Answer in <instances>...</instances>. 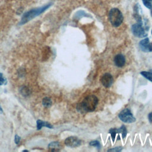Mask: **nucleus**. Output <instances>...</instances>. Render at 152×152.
I'll list each match as a JSON object with an SVG mask.
<instances>
[{
	"label": "nucleus",
	"instance_id": "7",
	"mask_svg": "<svg viewBox=\"0 0 152 152\" xmlns=\"http://www.w3.org/2000/svg\"><path fill=\"white\" fill-rule=\"evenodd\" d=\"M114 62L116 66L121 68L125 64V56L122 54H118L115 56Z\"/></svg>",
	"mask_w": 152,
	"mask_h": 152
},
{
	"label": "nucleus",
	"instance_id": "9",
	"mask_svg": "<svg viewBox=\"0 0 152 152\" xmlns=\"http://www.w3.org/2000/svg\"><path fill=\"white\" fill-rule=\"evenodd\" d=\"M42 127H47L48 128H52L53 126L49 122L43 121L41 120H37V129H40Z\"/></svg>",
	"mask_w": 152,
	"mask_h": 152
},
{
	"label": "nucleus",
	"instance_id": "20",
	"mask_svg": "<svg viewBox=\"0 0 152 152\" xmlns=\"http://www.w3.org/2000/svg\"><path fill=\"white\" fill-rule=\"evenodd\" d=\"M148 118L150 123H152V112H150L148 115Z\"/></svg>",
	"mask_w": 152,
	"mask_h": 152
},
{
	"label": "nucleus",
	"instance_id": "12",
	"mask_svg": "<svg viewBox=\"0 0 152 152\" xmlns=\"http://www.w3.org/2000/svg\"><path fill=\"white\" fill-rule=\"evenodd\" d=\"M118 133H121L122 134L123 138H125L126 137L127 134V131L125 125H122L119 129H118Z\"/></svg>",
	"mask_w": 152,
	"mask_h": 152
},
{
	"label": "nucleus",
	"instance_id": "3",
	"mask_svg": "<svg viewBox=\"0 0 152 152\" xmlns=\"http://www.w3.org/2000/svg\"><path fill=\"white\" fill-rule=\"evenodd\" d=\"M118 117L121 121L125 123H132L136 121L135 118L133 116L130 110L128 108L123 109L118 115Z\"/></svg>",
	"mask_w": 152,
	"mask_h": 152
},
{
	"label": "nucleus",
	"instance_id": "23",
	"mask_svg": "<svg viewBox=\"0 0 152 152\" xmlns=\"http://www.w3.org/2000/svg\"><path fill=\"white\" fill-rule=\"evenodd\" d=\"M151 16H152V8H151Z\"/></svg>",
	"mask_w": 152,
	"mask_h": 152
},
{
	"label": "nucleus",
	"instance_id": "11",
	"mask_svg": "<svg viewBox=\"0 0 152 152\" xmlns=\"http://www.w3.org/2000/svg\"><path fill=\"white\" fill-rule=\"evenodd\" d=\"M140 74L146 79L148 80L151 82H152V70H150L149 71H141Z\"/></svg>",
	"mask_w": 152,
	"mask_h": 152
},
{
	"label": "nucleus",
	"instance_id": "16",
	"mask_svg": "<svg viewBox=\"0 0 152 152\" xmlns=\"http://www.w3.org/2000/svg\"><path fill=\"white\" fill-rule=\"evenodd\" d=\"M90 145L93 146V147H96L97 148H100V142L98 141H96V140H94V141H91L90 142Z\"/></svg>",
	"mask_w": 152,
	"mask_h": 152
},
{
	"label": "nucleus",
	"instance_id": "15",
	"mask_svg": "<svg viewBox=\"0 0 152 152\" xmlns=\"http://www.w3.org/2000/svg\"><path fill=\"white\" fill-rule=\"evenodd\" d=\"M142 2H143L144 5L147 8H148V9H151V8H152V4H151L152 0H142Z\"/></svg>",
	"mask_w": 152,
	"mask_h": 152
},
{
	"label": "nucleus",
	"instance_id": "24",
	"mask_svg": "<svg viewBox=\"0 0 152 152\" xmlns=\"http://www.w3.org/2000/svg\"><path fill=\"white\" fill-rule=\"evenodd\" d=\"M151 34H152V30H151Z\"/></svg>",
	"mask_w": 152,
	"mask_h": 152
},
{
	"label": "nucleus",
	"instance_id": "22",
	"mask_svg": "<svg viewBox=\"0 0 152 152\" xmlns=\"http://www.w3.org/2000/svg\"><path fill=\"white\" fill-rule=\"evenodd\" d=\"M3 113V110H2V107H1V106H0V113Z\"/></svg>",
	"mask_w": 152,
	"mask_h": 152
},
{
	"label": "nucleus",
	"instance_id": "21",
	"mask_svg": "<svg viewBox=\"0 0 152 152\" xmlns=\"http://www.w3.org/2000/svg\"><path fill=\"white\" fill-rule=\"evenodd\" d=\"M148 51L152 52V42L149 43V45H148Z\"/></svg>",
	"mask_w": 152,
	"mask_h": 152
},
{
	"label": "nucleus",
	"instance_id": "17",
	"mask_svg": "<svg viewBox=\"0 0 152 152\" xmlns=\"http://www.w3.org/2000/svg\"><path fill=\"white\" fill-rule=\"evenodd\" d=\"M122 150V147H116L113 148L109 149L108 151H115V152H119L121 151Z\"/></svg>",
	"mask_w": 152,
	"mask_h": 152
},
{
	"label": "nucleus",
	"instance_id": "19",
	"mask_svg": "<svg viewBox=\"0 0 152 152\" xmlns=\"http://www.w3.org/2000/svg\"><path fill=\"white\" fill-rule=\"evenodd\" d=\"M20 137H19V136H18L17 135H15V139H14V140H15V142L17 144H18L19 142H20Z\"/></svg>",
	"mask_w": 152,
	"mask_h": 152
},
{
	"label": "nucleus",
	"instance_id": "18",
	"mask_svg": "<svg viewBox=\"0 0 152 152\" xmlns=\"http://www.w3.org/2000/svg\"><path fill=\"white\" fill-rule=\"evenodd\" d=\"M6 83V79L2 73H0V86Z\"/></svg>",
	"mask_w": 152,
	"mask_h": 152
},
{
	"label": "nucleus",
	"instance_id": "14",
	"mask_svg": "<svg viewBox=\"0 0 152 152\" xmlns=\"http://www.w3.org/2000/svg\"><path fill=\"white\" fill-rule=\"evenodd\" d=\"M42 104L45 107H50L52 105V102L50 98L45 97L42 100Z\"/></svg>",
	"mask_w": 152,
	"mask_h": 152
},
{
	"label": "nucleus",
	"instance_id": "1",
	"mask_svg": "<svg viewBox=\"0 0 152 152\" xmlns=\"http://www.w3.org/2000/svg\"><path fill=\"white\" fill-rule=\"evenodd\" d=\"M98 98L93 94L86 96L83 101L77 104V109L78 112L83 113L94 111L98 103Z\"/></svg>",
	"mask_w": 152,
	"mask_h": 152
},
{
	"label": "nucleus",
	"instance_id": "5",
	"mask_svg": "<svg viewBox=\"0 0 152 152\" xmlns=\"http://www.w3.org/2000/svg\"><path fill=\"white\" fill-rule=\"evenodd\" d=\"M81 141L77 137L71 136L66 138L65 140V144L69 147L75 148L81 145Z\"/></svg>",
	"mask_w": 152,
	"mask_h": 152
},
{
	"label": "nucleus",
	"instance_id": "4",
	"mask_svg": "<svg viewBox=\"0 0 152 152\" xmlns=\"http://www.w3.org/2000/svg\"><path fill=\"white\" fill-rule=\"evenodd\" d=\"M131 31L133 34L137 37L142 38L147 36L145 29L144 28L142 23H138L132 26Z\"/></svg>",
	"mask_w": 152,
	"mask_h": 152
},
{
	"label": "nucleus",
	"instance_id": "2",
	"mask_svg": "<svg viewBox=\"0 0 152 152\" xmlns=\"http://www.w3.org/2000/svg\"><path fill=\"white\" fill-rule=\"evenodd\" d=\"M109 19L111 24L114 27L119 26L124 20L122 12L118 8H112L109 13Z\"/></svg>",
	"mask_w": 152,
	"mask_h": 152
},
{
	"label": "nucleus",
	"instance_id": "8",
	"mask_svg": "<svg viewBox=\"0 0 152 152\" xmlns=\"http://www.w3.org/2000/svg\"><path fill=\"white\" fill-rule=\"evenodd\" d=\"M149 39L146 37L141 40L139 43V46L141 50L144 52H148V45H149Z\"/></svg>",
	"mask_w": 152,
	"mask_h": 152
},
{
	"label": "nucleus",
	"instance_id": "6",
	"mask_svg": "<svg viewBox=\"0 0 152 152\" xmlns=\"http://www.w3.org/2000/svg\"><path fill=\"white\" fill-rule=\"evenodd\" d=\"M102 85L106 88L110 87L113 83V78L112 75L109 73H105L102 75L100 79Z\"/></svg>",
	"mask_w": 152,
	"mask_h": 152
},
{
	"label": "nucleus",
	"instance_id": "13",
	"mask_svg": "<svg viewBox=\"0 0 152 152\" xmlns=\"http://www.w3.org/2000/svg\"><path fill=\"white\" fill-rule=\"evenodd\" d=\"M109 133L111 135V137H112V139L113 140V142L115 141V138H116V134H118V129L117 128H110L109 129Z\"/></svg>",
	"mask_w": 152,
	"mask_h": 152
},
{
	"label": "nucleus",
	"instance_id": "10",
	"mask_svg": "<svg viewBox=\"0 0 152 152\" xmlns=\"http://www.w3.org/2000/svg\"><path fill=\"white\" fill-rule=\"evenodd\" d=\"M48 147H49V148H51L52 150H53V151L59 150L60 149V148L61 147L59 142H52L49 144Z\"/></svg>",
	"mask_w": 152,
	"mask_h": 152
}]
</instances>
